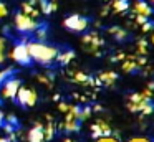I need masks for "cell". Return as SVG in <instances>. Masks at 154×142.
Here are the masks:
<instances>
[{"label": "cell", "instance_id": "obj_1", "mask_svg": "<svg viewBox=\"0 0 154 142\" xmlns=\"http://www.w3.org/2000/svg\"><path fill=\"white\" fill-rule=\"evenodd\" d=\"M30 55L32 61L40 63L43 66H50L53 61H57V55H58V48L57 46L47 45L45 41H38V40H32V41H25Z\"/></svg>", "mask_w": 154, "mask_h": 142}, {"label": "cell", "instance_id": "obj_2", "mask_svg": "<svg viewBox=\"0 0 154 142\" xmlns=\"http://www.w3.org/2000/svg\"><path fill=\"white\" fill-rule=\"evenodd\" d=\"M14 25H15V28H17V32L32 33V32L37 30V26L40 25V23L37 22V18H32V17H28L27 13L20 12V13H15Z\"/></svg>", "mask_w": 154, "mask_h": 142}, {"label": "cell", "instance_id": "obj_3", "mask_svg": "<svg viewBox=\"0 0 154 142\" xmlns=\"http://www.w3.org/2000/svg\"><path fill=\"white\" fill-rule=\"evenodd\" d=\"M81 41H83V50L86 53H91V55H100V51H98V48H101V46L104 45L103 38H101L100 35H98V32H91V33H86V35L81 38Z\"/></svg>", "mask_w": 154, "mask_h": 142}, {"label": "cell", "instance_id": "obj_4", "mask_svg": "<svg viewBox=\"0 0 154 142\" xmlns=\"http://www.w3.org/2000/svg\"><path fill=\"white\" fill-rule=\"evenodd\" d=\"M15 98H17L18 104L23 106V107H33L38 101L37 91H35L33 88H25V86H20V88H18Z\"/></svg>", "mask_w": 154, "mask_h": 142}, {"label": "cell", "instance_id": "obj_5", "mask_svg": "<svg viewBox=\"0 0 154 142\" xmlns=\"http://www.w3.org/2000/svg\"><path fill=\"white\" fill-rule=\"evenodd\" d=\"M20 79L17 78H7L2 84H0V99H15L17 91L20 88Z\"/></svg>", "mask_w": 154, "mask_h": 142}, {"label": "cell", "instance_id": "obj_6", "mask_svg": "<svg viewBox=\"0 0 154 142\" xmlns=\"http://www.w3.org/2000/svg\"><path fill=\"white\" fill-rule=\"evenodd\" d=\"M63 26L71 32H85L88 28V20L81 15H70L63 20Z\"/></svg>", "mask_w": 154, "mask_h": 142}, {"label": "cell", "instance_id": "obj_7", "mask_svg": "<svg viewBox=\"0 0 154 142\" xmlns=\"http://www.w3.org/2000/svg\"><path fill=\"white\" fill-rule=\"evenodd\" d=\"M10 56H12L14 61L18 63V65L27 66V65L32 63V58H30V55H28V50H27V45H25V43H18V45H15L14 50H12Z\"/></svg>", "mask_w": 154, "mask_h": 142}, {"label": "cell", "instance_id": "obj_8", "mask_svg": "<svg viewBox=\"0 0 154 142\" xmlns=\"http://www.w3.org/2000/svg\"><path fill=\"white\" fill-rule=\"evenodd\" d=\"M43 125H45V124H42V122H35V125L27 132L28 142H43V140H45Z\"/></svg>", "mask_w": 154, "mask_h": 142}, {"label": "cell", "instance_id": "obj_9", "mask_svg": "<svg viewBox=\"0 0 154 142\" xmlns=\"http://www.w3.org/2000/svg\"><path fill=\"white\" fill-rule=\"evenodd\" d=\"M98 79H100L101 84H104V86H113V83L118 79V74L114 71H103L98 76Z\"/></svg>", "mask_w": 154, "mask_h": 142}, {"label": "cell", "instance_id": "obj_10", "mask_svg": "<svg viewBox=\"0 0 154 142\" xmlns=\"http://www.w3.org/2000/svg\"><path fill=\"white\" fill-rule=\"evenodd\" d=\"M22 12L27 13V15H28V17H32V18H38V17H40V10L37 8V5L30 3L28 0L22 3Z\"/></svg>", "mask_w": 154, "mask_h": 142}, {"label": "cell", "instance_id": "obj_11", "mask_svg": "<svg viewBox=\"0 0 154 142\" xmlns=\"http://www.w3.org/2000/svg\"><path fill=\"white\" fill-rule=\"evenodd\" d=\"M137 109H139L143 114H152L154 112V102L151 101V98H144L143 101L137 104Z\"/></svg>", "mask_w": 154, "mask_h": 142}, {"label": "cell", "instance_id": "obj_12", "mask_svg": "<svg viewBox=\"0 0 154 142\" xmlns=\"http://www.w3.org/2000/svg\"><path fill=\"white\" fill-rule=\"evenodd\" d=\"M73 58H75V51H71V50H66L63 53L58 51V55H57V61L60 65H68V63L73 61Z\"/></svg>", "mask_w": 154, "mask_h": 142}, {"label": "cell", "instance_id": "obj_13", "mask_svg": "<svg viewBox=\"0 0 154 142\" xmlns=\"http://www.w3.org/2000/svg\"><path fill=\"white\" fill-rule=\"evenodd\" d=\"M134 10H136V13H139V15H146V17H149L151 13H152L151 7L147 5L146 2H143V0H137V2L134 3Z\"/></svg>", "mask_w": 154, "mask_h": 142}, {"label": "cell", "instance_id": "obj_14", "mask_svg": "<svg viewBox=\"0 0 154 142\" xmlns=\"http://www.w3.org/2000/svg\"><path fill=\"white\" fill-rule=\"evenodd\" d=\"M37 79L42 83L43 86H47L48 89L53 86V73H38L37 74Z\"/></svg>", "mask_w": 154, "mask_h": 142}, {"label": "cell", "instance_id": "obj_15", "mask_svg": "<svg viewBox=\"0 0 154 142\" xmlns=\"http://www.w3.org/2000/svg\"><path fill=\"white\" fill-rule=\"evenodd\" d=\"M55 131H57V125L53 124V119L48 121L47 124L43 125V134H45V140H51L55 135Z\"/></svg>", "mask_w": 154, "mask_h": 142}, {"label": "cell", "instance_id": "obj_16", "mask_svg": "<svg viewBox=\"0 0 154 142\" xmlns=\"http://www.w3.org/2000/svg\"><path fill=\"white\" fill-rule=\"evenodd\" d=\"M109 7H113V10L116 13H123L129 8V2L128 0H113V3Z\"/></svg>", "mask_w": 154, "mask_h": 142}, {"label": "cell", "instance_id": "obj_17", "mask_svg": "<svg viewBox=\"0 0 154 142\" xmlns=\"http://www.w3.org/2000/svg\"><path fill=\"white\" fill-rule=\"evenodd\" d=\"M63 131H66V132L80 131V121H78V119H73V121H63Z\"/></svg>", "mask_w": 154, "mask_h": 142}, {"label": "cell", "instance_id": "obj_18", "mask_svg": "<svg viewBox=\"0 0 154 142\" xmlns=\"http://www.w3.org/2000/svg\"><path fill=\"white\" fill-rule=\"evenodd\" d=\"M108 32L111 33V35H114V38L116 40H124L128 36V33H126V30H123V28H119V26H111L109 30H108Z\"/></svg>", "mask_w": 154, "mask_h": 142}, {"label": "cell", "instance_id": "obj_19", "mask_svg": "<svg viewBox=\"0 0 154 142\" xmlns=\"http://www.w3.org/2000/svg\"><path fill=\"white\" fill-rule=\"evenodd\" d=\"M65 121H73V119H78V114H80V107L78 106H71L68 107V111L65 112Z\"/></svg>", "mask_w": 154, "mask_h": 142}, {"label": "cell", "instance_id": "obj_20", "mask_svg": "<svg viewBox=\"0 0 154 142\" xmlns=\"http://www.w3.org/2000/svg\"><path fill=\"white\" fill-rule=\"evenodd\" d=\"M33 33H35V36H37L38 41H45V40H47V26H40V25H38L37 30H35Z\"/></svg>", "mask_w": 154, "mask_h": 142}, {"label": "cell", "instance_id": "obj_21", "mask_svg": "<svg viewBox=\"0 0 154 142\" xmlns=\"http://www.w3.org/2000/svg\"><path fill=\"white\" fill-rule=\"evenodd\" d=\"M136 68H137V63L134 61L133 58H129L128 61H124V63H123V69H124L126 73H131V71H134Z\"/></svg>", "mask_w": 154, "mask_h": 142}, {"label": "cell", "instance_id": "obj_22", "mask_svg": "<svg viewBox=\"0 0 154 142\" xmlns=\"http://www.w3.org/2000/svg\"><path fill=\"white\" fill-rule=\"evenodd\" d=\"M91 137H93V139L103 137V132H101V129H100V124H98V122H94V124H91Z\"/></svg>", "mask_w": 154, "mask_h": 142}, {"label": "cell", "instance_id": "obj_23", "mask_svg": "<svg viewBox=\"0 0 154 142\" xmlns=\"http://www.w3.org/2000/svg\"><path fill=\"white\" fill-rule=\"evenodd\" d=\"M5 48H7V40L0 36V65L5 61Z\"/></svg>", "mask_w": 154, "mask_h": 142}, {"label": "cell", "instance_id": "obj_24", "mask_svg": "<svg viewBox=\"0 0 154 142\" xmlns=\"http://www.w3.org/2000/svg\"><path fill=\"white\" fill-rule=\"evenodd\" d=\"M91 116V107H83V109H80V114H78V121H85V119H88Z\"/></svg>", "mask_w": 154, "mask_h": 142}, {"label": "cell", "instance_id": "obj_25", "mask_svg": "<svg viewBox=\"0 0 154 142\" xmlns=\"http://www.w3.org/2000/svg\"><path fill=\"white\" fill-rule=\"evenodd\" d=\"M98 124H100V129H101V132H103V137H106V135H111V127L106 124L104 121H98Z\"/></svg>", "mask_w": 154, "mask_h": 142}, {"label": "cell", "instance_id": "obj_26", "mask_svg": "<svg viewBox=\"0 0 154 142\" xmlns=\"http://www.w3.org/2000/svg\"><path fill=\"white\" fill-rule=\"evenodd\" d=\"M12 73H14V69H12V68H5V69H2V71H0V84H2V83H4L7 78H10Z\"/></svg>", "mask_w": 154, "mask_h": 142}, {"label": "cell", "instance_id": "obj_27", "mask_svg": "<svg viewBox=\"0 0 154 142\" xmlns=\"http://www.w3.org/2000/svg\"><path fill=\"white\" fill-rule=\"evenodd\" d=\"M144 98H147V96H144V92H134V94H131L129 101H131V102H136V104H139V102L143 101Z\"/></svg>", "mask_w": 154, "mask_h": 142}, {"label": "cell", "instance_id": "obj_28", "mask_svg": "<svg viewBox=\"0 0 154 142\" xmlns=\"http://www.w3.org/2000/svg\"><path fill=\"white\" fill-rule=\"evenodd\" d=\"M4 121L7 122V124H12V125H18V119L15 117L14 114H8V116H5V117H4Z\"/></svg>", "mask_w": 154, "mask_h": 142}, {"label": "cell", "instance_id": "obj_29", "mask_svg": "<svg viewBox=\"0 0 154 142\" xmlns=\"http://www.w3.org/2000/svg\"><path fill=\"white\" fill-rule=\"evenodd\" d=\"M7 15H8V8H7V5L0 2V18H5Z\"/></svg>", "mask_w": 154, "mask_h": 142}, {"label": "cell", "instance_id": "obj_30", "mask_svg": "<svg viewBox=\"0 0 154 142\" xmlns=\"http://www.w3.org/2000/svg\"><path fill=\"white\" fill-rule=\"evenodd\" d=\"M137 50H139L141 55L146 53V41H144V40H139V41H137Z\"/></svg>", "mask_w": 154, "mask_h": 142}, {"label": "cell", "instance_id": "obj_31", "mask_svg": "<svg viewBox=\"0 0 154 142\" xmlns=\"http://www.w3.org/2000/svg\"><path fill=\"white\" fill-rule=\"evenodd\" d=\"M141 26H143V32H149V30H152L154 23L147 20V22H144V23H143V25H141Z\"/></svg>", "mask_w": 154, "mask_h": 142}, {"label": "cell", "instance_id": "obj_32", "mask_svg": "<svg viewBox=\"0 0 154 142\" xmlns=\"http://www.w3.org/2000/svg\"><path fill=\"white\" fill-rule=\"evenodd\" d=\"M68 107H70V104H66V102H58V111L60 112H66Z\"/></svg>", "mask_w": 154, "mask_h": 142}, {"label": "cell", "instance_id": "obj_33", "mask_svg": "<svg viewBox=\"0 0 154 142\" xmlns=\"http://www.w3.org/2000/svg\"><path fill=\"white\" fill-rule=\"evenodd\" d=\"M144 22H147V17H146V15H139V13H137V17H136V23H137V25H143Z\"/></svg>", "mask_w": 154, "mask_h": 142}, {"label": "cell", "instance_id": "obj_34", "mask_svg": "<svg viewBox=\"0 0 154 142\" xmlns=\"http://www.w3.org/2000/svg\"><path fill=\"white\" fill-rule=\"evenodd\" d=\"M129 142H149L147 139H144V137H134V139H131Z\"/></svg>", "mask_w": 154, "mask_h": 142}, {"label": "cell", "instance_id": "obj_35", "mask_svg": "<svg viewBox=\"0 0 154 142\" xmlns=\"http://www.w3.org/2000/svg\"><path fill=\"white\" fill-rule=\"evenodd\" d=\"M30 3H33V5H40L42 2H45V0H28Z\"/></svg>", "mask_w": 154, "mask_h": 142}, {"label": "cell", "instance_id": "obj_36", "mask_svg": "<svg viewBox=\"0 0 154 142\" xmlns=\"http://www.w3.org/2000/svg\"><path fill=\"white\" fill-rule=\"evenodd\" d=\"M93 109H94V111H96V112H100V111H101V109H103V107H101V106H100V104H96V106H94V107H93Z\"/></svg>", "mask_w": 154, "mask_h": 142}, {"label": "cell", "instance_id": "obj_37", "mask_svg": "<svg viewBox=\"0 0 154 142\" xmlns=\"http://www.w3.org/2000/svg\"><path fill=\"white\" fill-rule=\"evenodd\" d=\"M65 142H73V140H71L70 137H66V139H65Z\"/></svg>", "mask_w": 154, "mask_h": 142}, {"label": "cell", "instance_id": "obj_38", "mask_svg": "<svg viewBox=\"0 0 154 142\" xmlns=\"http://www.w3.org/2000/svg\"><path fill=\"white\" fill-rule=\"evenodd\" d=\"M152 43H154V35H152Z\"/></svg>", "mask_w": 154, "mask_h": 142}, {"label": "cell", "instance_id": "obj_39", "mask_svg": "<svg viewBox=\"0 0 154 142\" xmlns=\"http://www.w3.org/2000/svg\"><path fill=\"white\" fill-rule=\"evenodd\" d=\"M152 3H154V0H152Z\"/></svg>", "mask_w": 154, "mask_h": 142}]
</instances>
